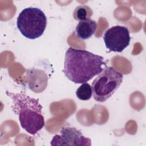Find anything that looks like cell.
<instances>
[{
	"instance_id": "7",
	"label": "cell",
	"mask_w": 146,
	"mask_h": 146,
	"mask_svg": "<svg viewBox=\"0 0 146 146\" xmlns=\"http://www.w3.org/2000/svg\"><path fill=\"white\" fill-rule=\"evenodd\" d=\"M97 27V22L94 20L88 19L81 21L76 26L75 33L79 39H87L93 35Z\"/></svg>"
},
{
	"instance_id": "2",
	"label": "cell",
	"mask_w": 146,
	"mask_h": 146,
	"mask_svg": "<svg viewBox=\"0 0 146 146\" xmlns=\"http://www.w3.org/2000/svg\"><path fill=\"white\" fill-rule=\"evenodd\" d=\"M7 95L13 102V111L18 116L21 127L29 133L35 135L44 125L42 106L38 99L24 92L13 93L7 91Z\"/></svg>"
},
{
	"instance_id": "8",
	"label": "cell",
	"mask_w": 146,
	"mask_h": 146,
	"mask_svg": "<svg viewBox=\"0 0 146 146\" xmlns=\"http://www.w3.org/2000/svg\"><path fill=\"white\" fill-rule=\"evenodd\" d=\"M92 14L93 11L88 6L80 5L75 9L73 12V17L75 20L81 21L90 19Z\"/></svg>"
},
{
	"instance_id": "1",
	"label": "cell",
	"mask_w": 146,
	"mask_h": 146,
	"mask_svg": "<svg viewBox=\"0 0 146 146\" xmlns=\"http://www.w3.org/2000/svg\"><path fill=\"white\" fill-rule=\"evenodd\" d=\"M106 67L102 56L70 47L65 54L63 72L71 82L82 84L100 74Z\"/></svg>"
},
{
	"instance_id": "4",
	"label": "cell",
	"mask_w": 146,
	"mask_h": 146,
	"mask_svg": "<svg viewBox=\"0 0 146 146\" xmlns=\"http://www.w3.org/2000/svg\"><path fill=\"white\" fill-rule=\"evenodd\" d=\"M123 76L112 67H106L92 83V96L99 102L108 100L119 88Z\"/></svg>"
},
{
	"instance_id": "9",
	"label": "cell",
	"mask_w": 146,
	"mask_h": 146,
	"mask_svg": "<svg viewBox=\"0 0 146 146\" xmlns=\"http://www.w3.org/2000/svg\"><path fill=\"white\" fill-rule=\"evenodd\" d=\"M76 95L81 100H88L92 95L91 86L87 83H82L76 90Z\"/></svg>"
},
{
	"instance_id": "5",
	"label": "cell",
	"mask_w": 146,
	"mask_h": 146,
	"mask_svg": "<svg viewBox=\"0 0 146 146\" xmlns=\"http://www.w3.org/2000/svg\"><path fill=\"white\" fill-rule=\"evenodd\" d=\"M103 40L106 47L110 51L121 52L129 44V30L123 26H112L104 33Z\"/></svg>"
},
{
	"instance_id": "6",
	"label": "cell",
	"mask_w": 146,
	"mask_h": 146,
	"mask_svg": "<svg viewBox=\"0 0 146 146\" xmlns=\"http://www.w3.org/2000/svg\"><path fill=\"white\" fill-rule=\"evenodd\" d=\"M50 145H91L90 139L85 137L82 132L74 127H63L60 135H55L52 139Z\"/></svg>"
},
{
	"instance_id": "3",
	"label": "cell",
	"mask_w": 146,
	"mask_h": 146,
	"mask_svg": "<svg viewBox=\"0 0 146 146\" xmlns=\"http://www.w3.org/2000/svg\"><path fill=\"white\" fill-rule=\"evenodd\" d=\"M17 26L25 37L35 39L43 35L47 26V18L40 9L29 7L19 13Z\"/></svg>"
}]
</instances>
